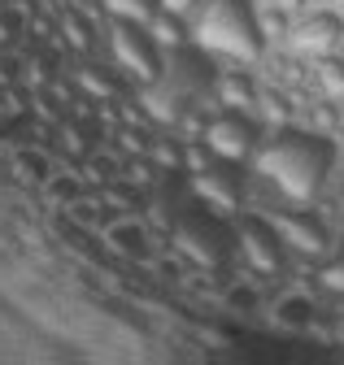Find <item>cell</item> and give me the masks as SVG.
<instances>
[{
	"instance_id": "cell-1",
	"label": "cell",
	"mask_w": 344,
	"mask_h": 365,
	"mask_svg": "<svg viewBox=\"0 0 344 365\" xmlns=\"http://www.w3.org/2000/svg\"><path fill=\"white\" fill-rule=\"evenodd\" d=\"M331 165H335L331 135L288 122V126H275L262 135V144H257V153L248 161V174L275 200L270 209H279V205L305 209V205L323 200V182H327Z\"/></svg>"
},
{
	"instance_id": "cell-2",
	"label": "cell",
	"mask_w": 344,
	"mask_h": 365,
	"mask_svg": "<svg viewBox=\"0 0 344 365\" xmlns=\"http://www.w3.org/2000/svg\"><path fill=\"white\" fill-rule=\"evenodd\" d=\"M192 43L205 48L218 66H257L270 43L257 26L253 0H205L192 18Z\"/></svg>"
},
{
	"instance_id": "cell-3",
	"label": "cell",
	"mask_w": 344,
	"mask_h": 365,
	"mask_svg": "<svg viewBox=\"0 0 344 365\" xmlns=\"http://www.w3.org/2000/svg\"><path fill=\"white\" fill-rule=\"evenodd\" d=\"M101 57H109V66L131 83V87H148L166 78V53L153 43L144 22H105L101 31Z\"/></svg>"
},
{
	"instance_id": "cell-4",
	"label": "cell",
	"mask_w": 344,
	"mask_h": 365,
	"mask_svg": "<svg viewBox=\"0 0 344 365\" xmlns=\"http://www.w3.org/2000/svg\"><path fill=\"white\" fill-rule=\"evenodd\" d=\"M231 240H236V248H240V265L253 274V279L266 283V279H283V274H288L292 252L283 248L275 222H270L266 213L240 209V213L231 217Z\"/></svg>"
},
{
	"instance_id": "cell-5",
	"label": "cell",
	"mask_w": 344,
	"mask_h": 365,
	"mask_svg": "<svg viewBox=\"0 0 344 365\" xmlns=\"http://www.w3.org/2000/svg\"><path fill=\"white\" fill-rule=\"evenodd\" d=\"M266 217L275 222V231L283 240V248L305 261V265H318L335 252V231L331 222L323 217L318 205H305V209H292V205H279V209H266Z\"/></svg>"
},
{
	"instance_id": "cell-6",
	"label": "cell",
	"mask_w": 344,
	"mask_h": 365,
	"mask_svg": "<svg viewBox=\"0 0 344 365\" xmlns=\"http://www.w3.org/2000/svg\"><path fill=\"white\" fill-rule=\"evenodd\" d=\"M262 135H266V126L257 122L253 113H240V109H213L209 122H205V135H201V140H205V148L218 157V161L248 170L257 144H262Z\"/></svg>"
},
{
	"instance_id": "cell-7",
	"label": "cell",
	"mask_w": 344,
	"mask_h": 365,
	"mask_svg": "<svg viewBox=\"0 0 344 365\" xmlns=\"http://www.w3.org/2000/svg\"><path fill=\"white\" fill-rule=\"evenodd\" d=\"M340 39H344V14H340V9H331V5H318V9L300 14V18L292 22L288 48H292L296 57L314 61V57L335 53V48H340Z\"/></svg>"
},
{
	"instance_id": "cell-8",
	"label": "cell",
	"mask_w": 344,
	"mask_h": 365,
	"mask_svg": "<svg viewBox=\"0 0 344 365\" xmlns=\"http://www.w3.org/2000/svg\"><path fill=\"white\" fill-rule=\"evenodd\" d=\"M70 83H74V91L79 96H88V101H118V96H126L131 91V83H126L113 66H109V57L101 61V53L96 57H70V70H61Z\"/></svg>"
},
{
	"instance_id": "cell-9",
	"label": "cell",
	"mask_w": 344,
	"mask_h": 365,
	"mask_svg": "<svg viewBox=\"0 0 344 365\" xmlns=\"http://www.w3.org/2000/svg\"><path fill=\"white\" fill-rule=\"evenodd\" d=\"M105 248L113 252V257H122V261H153V252H161V248H170V244H153V231L140 222V213H122V217H113L109 226H105Z\"/></svg>"
},
{
	"instance_id": "cell-10",
	"label": "cell",
	"mask_w": 344,
	"mask_h": 365,
	"mask_svg": "<svg viewBox=\"0 0 344 365\" xmlns=\"http://www.w3.org/2000/svg\"><path fill=\"white\" fill-rule=\"evenodd\" d=\"M257 74L253 66H218L213 74V101L218 109H240V113H253L257 118Z\"/></svg>"
},
{
	"instance_id": "cell-11",
	"label": "cell",
	"mask_w": 344,
	"mask_h": 365,
	"mask_svg": "<svg viewBox=\"0 0 344 365\" xmlns=\"http://www.w3.org/2000/svg\"><path fill=\"white\" fill-rule=\"evenodd\" d=\"M9 165H14V178H18V182H26V187H44V182L53 178V170H57V153H53V148H39V144H31V140H22V144L14 148Z\"/></svg>"
},
{
	"instance_id": "cell-12",
	"label": "cell",
	"mask_w": 344,
	"mask_h": 365,
	"mask_svg": "<svg viewBox=\"0 0 344 365\" xmlns=\"http://www.w3.org/2000/svg\"><path fill=\"white\" fill-rule=\"evenodd\" d=\"M300 118V105H296V96L288 87H279V83H262L257 87V122H262L266 130H275V126H288V122H296Z\"/></svg>"
},
{
	"instance_id": "cell-13",
	"label": "cell",
	"mask_w": 344,
	"mask_h": 365,
	"mask_svg": "<svg viewBox=\"0 0 344 365\" xmlns=\"http://www.w3.org/2000/svg\"><path fill=\"white\" fill-rule=\"evenodd\" d=\"M270 313H275V322H279L283 331H310L314 317H318V300H314L310 292H283Z\"/></svg>"
},
{
	"instance_id": "cell-14",
	"label": "cell",
	"mask_w": 344,
	"mask_h": 365,
	"mask_svg": "<svg viewBox=\"0 0 344 365\" xmlns=\"http://www.w3.org/2000/svg\"><path fill=\"white\" fill-rule=\"evenodd\" d=\"M144 26H148V35H153V43H157L161 53H179V48H188V43H192V22L166 14V9H157Z\"/></svg>"
},
{
	"instance_id": "cell-15",
	"label": "cell",
	"mask_w": 344,
	"mask_h": 365,
	"mask_svg": "<svg viewBox=\"0 0 344 365\" xmlns=\"http://www.w3.org/2000/svg\"><path fill=\"white\" fill-rule=\"evenodd\" d=\"M310 83L318 96L344 105V57L340 53H327V57H314L310 61Z\"/></svg>"
},
{
	"instance_id": "cell-16",
	"label": "cell",
	"mask_w": 344,
	"mask_h": 365,
	"mask_svg": "<svg viewBox=\"0 0 344 365\" xmlns=\"http://www.w3.org/2000/svg\"><path fill=\"white\" fill-rule=\"evenodd\" d=\"M92 187L83 182V174H79V165L74 170H53V178L44 182V196L53 200V209H66V205H74L79 196H88Z\"/></svg>"
},
{
	"instance_id": "cell-17",
	"label": "cell",
	"mask_w": 344,
	"mask_h": 365,
	"mask_svg": "<svg viewBox=\"0 0 344 365\" xmlns=\"http://www.w3.org/2000/svg\"><path fill=\"white\" fill-rule=\"evenodd\" d=\"M292 22H296V18L279 5V0H266V5H257V26H262V39L270 43V48H275V43H288Z\"/></svg>"
},
{
	"instance_id": "cell-18",
	"label": "cell",
	"mask_w": 344,
	"mask_h": 365,
	"mask_svg": "<svg viewBox=\"0 0 344 365\" xmlns=\"http://www.w3.org/2000/svg\"><path fill=\"white\" fill-rule=\"evenodd\" d=\"M223 300H227V309H236V313H257V309H262V279L240 274V279H231V283L223 287Z\"/></svg>"
},
{
	"instance_id": "cell-19",
	"label": "cell",
	"mask_w": 344,
	"mask_h": 365,
	"mask_svg": "<svg viewBox=\"0 0 344 365\" xmlns=\"http://www.w3.org/2000/svg\"><path fill=\"white\" fill-rule=\"evenodd\" d=\"M105 22H148L157 14V0H101Z\"/></svg>"
},
{
	"instance_id": "cell-20",
	"label": "cell",
	"mask_w": 344,
	"mask_h": 365,
	"mask_svg": "<svg viewBox=\"0 0 344 365\" xmlns=\"http://www.w3.org/2000/svg\"><path fill=\"white\" fill-rule=\"evenodd\" d=\"M314 279H318V287L327 296H340L344 300V244H335V252L314 265Z\"/></svg>"
},
{
	"instance_id": "cell-21",
	"label": "cell",
	"mask_w": 344,
	"mask_h": 365,
	"mask_svg": "<svg viewBox=\"0 0 344 365\" xmlns=\"http://www.w3.org/2000/svg\"><path fill=\"white\" fill-rule=\"evenodd\" d=\"M201 5H205V0H157V9L175 14V18H183V22H192V18L201 14Z\"/></svg>"
},
{
	"instance_id": "cell-22",
	"label": "cell",
	"mask_w": 344,
	"mask_h": 365,
	"mask_svg": "<svg viewBox=\"0 0 344 365\" xmlns=\"http://www.w3.org/2000/svg\"><path fill=\"white\" fill-rule=\"evenodd\" d=\"M335 209H340V217H344V187L335 192Z\"/></svg>"
},
{
	"instance_id": "cell-23",
	"label": "cell",
	"mask_w": 344,
	"mask_h": 365,
	"mask_svg": "<svg viewBox=\"0 0 344 365\" xmlns=\"http://www.w3.org/2000/svg\"><path fill=\"white\" fill-rule=\"evenodd\" d=\"M74 5H83V9H88V5H101V0H74Z\"/></svg>"
},
{
	"instance_id": "cell-24",
	"label": "cell",
	"mask_w": 344,
	"mask_h": 365,
	"mask_svg": "<svg viewBox=\"0 0 344 365\" xmlns=\"http://www.w3.org/2000/svg\"><path fill=\"white\" fill-rule=\"evenodd\" d=\"M335 53H340V57H344V39H340V48H335Z\"/></svg>"
},
{
	"instance_id": "cell-25",
	"label": "cell",
	"mask_w": 344,
	"mask_h": 365,
	"mask_svg": "<svg viewBox=\"0 0 344 365\" xmlns=\"http://www.w3.org/2000/svg\"><path fill=\"white\" fill-rule=\"evenodd\" d=\"M335 335H340V339H344V322H340V331H335Z\"/></svg>"
},
{
	"instance_id": "cell-26",
	"label": "cell",
	"mask_w": 344,
	"mask_h": 365,
	"mask_svg": "<svg viewBox=\"0 0 344 365\" xmlns=\"http://www.w3.org/2000/svg\"><path fill=\"white\" fill-rule=\"evenodd\" d=\"M340 113H344V105H340ZM340 135H344V122H340Z\"/></svg>"
}]
</instances>
